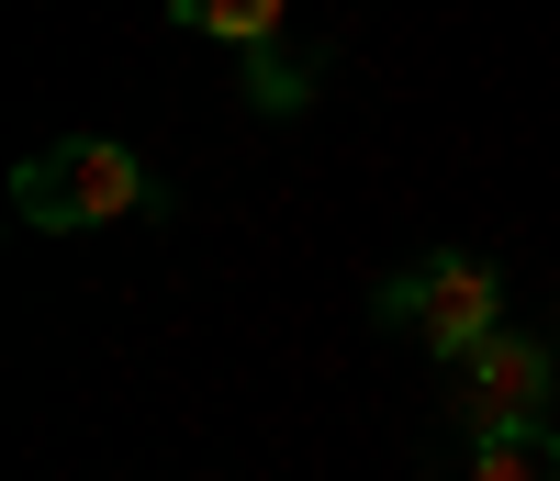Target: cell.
<instances>
[{
	"label": "cell",
	"mask_w": 560,
	"mask_h": 481,
	"mask_svg": "<svg viewBox=\"0 0 560 481\" xmlns=\"http://www.w3.org/2000/svg\"><path fill=\"white\" fill-rule=\"evenodd\" d=\"M247 102H258V113H292V102H303V68H269V57H247Z\"/></svg>",
	"instance_id": "6"
},
{
	"label": "cell",
	"mask_w": 560,
	"mask_h": 481,
	"mask_svg": "<svg viewBox=\"0 0 560 481\" xmlns=\"http://www.w3.org/2000/svg\"><path fill=\"white\" fill-rule=\"evenodd\" d=\"M560 392V359L538 348V336H482L471 359H459V380H448V414L471 425V437H516V425H538V403Z\"/></svg>",
	"instance_id": "3"
},
{
	"label": "cell",
	"mask_w": 560,
	"mask_h": 481,
	"mask_svg": "<svg viewBox=\"0 0 560 481\" xmlns=\"http://www.w3.org/2000/svg\"><path fill=\"white\" fill-rule=\"evenodd\" d=\"M471 481H560V437L516 425V437H471Z\"/></svg>",
	"instance_id": "5"
},
{
	"label": "cell",
	"mask_w": 560,
	"mask_h": 481,
	"mask_svg": "<svg viewBox=\"0 0 560 481\" xmlns=\"http://www.w3.org/2000/svg\"><path fill=\"white\" fill-rule=\"evenodd\" d=\"M191 34H213V45H247V57H269L280 45V23H292V0H168Z\"/></svg>",
	"instance_id": "4"
},
{
	"label": "cell",
	"mask_w": 560,
	"mask_h": 481,
	"mask_svg": "<svg viewBox=\"0 0 560 481\" xmlns=\"http://www.w3.org/2000/svg\"><path fill=\"white\" fill-rule=\"evenodd\" d=\"M12 213L34 235H90V224H124L147 213V157L113 146V134H68V146H45L12 168Z\"/></svg>",
	"instance_id": "1"
},
{
	"label": "cell",
	"mask_w": 560,
	"mask_h": 481,
	"mask_svg": "<svg viewBox=\"0 0 560 481\" xmlns=\"http://www.w3.org/2000/svg\"><path fill=\"white\" fill-rule=\"evenodd\" d=\"M382 314H393L404 336H427V359H471L482 336L504 325V280H493L482 258H427V269L382 280Z\"/></svg>",
	"instance_id": "2"
}]
</instances>
